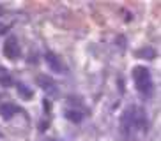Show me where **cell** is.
<instances>
[{
    "label": "cell",
    "mask_w": 161,
    "mask_h": 141,
    "mask_svg": "<svg viewBox=\"0 0 161 141\" xmlns=\"http://www.w3.org/2000/svg\"><path fill=\"white\" fill-rule=\"evenodd\" d=\"M14 113H16V106H14V104H11V102L0 104V117H2V118L11 120V118L14 117Z\"/></svg>",
    "instance_id": "7"
},
{
    "label": "cell",
    "mask_w": 161,
    "mask_h": 141,
    "mask_svg": "<svg viewBox=\"0 0 161 141\" xmlns=\"http://www.w3.org/2000/svg\"><path fill=\"white\" fill-rule=\"evenodd\" d=\"M50 141H57V139H50Z\"/></svg>",
    "instance_id": "13"
},
{
    "label": "cell",
    "mask_w": 161,
    "mask_h": 141,
    "mask_svg": "<svg viewBox=\"0 0 161 141\" xmlns=\"http://www.w3.org/2000/svg\"><path fill=\"white\" fill-rule=\"evenodd\" d=\"M37 83H39V86H41V88H43L46 94H57L55 81H53L50 76H44V74L37 76Z\"/></svg>",
    "instance_id": "5"
},
{
    "label": "cell",
    "mask_w": 161,
    "mask_h": 141,
    "mask_svg": "<svg viewBox=\"0 0 161 141\" xmlns=\"http://www.w3.org/2000/svg\"><path fill=\"white\" fill-rule=\"evenodd\" d=\"M143 53H145V58H154V51H152V50H149V48H147V50H143V51H140V55H143Z\"/></svg>",
    "instance_id": "11"
},
{
    "label": "cell",
    "mask_w": 161,
    "mask_h": 141,
    "mask_svg": "<svg viewBox=\"0 0 161 141\" xmlns=\"http://www.w3.org/2000/svg\"><path fill=\"white\" fill-rule=\"evenodd\" d=\"M44 60L48 62V65L52 67L53 70L57 72H66V64L60 60V56H57L55 53H46L44 55Z\"/></svg>",
    "instance_id": "4"
},
{
    "label": "cell",
    "mask_w": 161,
    "mask_h": 141,
    "mask_svg": "<svg viewBox=\"0 0 161 141\" xmlns=\"http://www.w3.org/2000/svg\"><path fill=\"white\" fill-rule=\"evenodd\" d=\"M133 78H135V83H136V88L140 90L142 94H149V92H151L152 81H151L149 69H145V67H135Z\"/></svg>",
    "instance_id": "1"
},
{
    "label": "cell",
    "mask_w": 161,
    "mask_h": 141,
    "mask_svg": "<svg viewBox=\"0 0 161 141\" xmlns=\"http://www.w3.org/2000/svg\"><path fill=\"white\" fill-rule=\"evenodd\" d=\"M19 53H21V50H19V44H18V41H16L14 37H9L4 42V55L7 56L9 60L19 58Z\"/></svg>",
    "instance_id": "3"
},
{
    "label": "cell",
    "mask_w": 161,
    "mask_h": 141,
    "mask_svg": "<svg viewBox=\"0 0 161 141\" xmlns=\"http://www.w3.org/2000/svg\"><path fill=\"white\" fill-rule=\"evenodd\" d=\"M66 117L69 118L71 122H80V120H81V113L75 111V109H69V111L66 113Z\"/></svg>",
    "instance_id": "9"
},
{
    "label": "cell",
    "mask_w": 161,
    "mask_h": 141,
    "mask_svg": "<svg viewBox=\"0 0 161 141\" xmlns=\"http://www.w3.org/2000/svg\"><path fill=\"white\" fill-rule=\"evenodd\" d=\"M18 90H19V94L23 95L25 99H30V97H32V92H30V90H27L23 85H18Z\"/></svg>",
    "instance_id": "10"
},
{
    "label": "cell",
    "mask_w": 161,
    "mask_h": 141,
    "mask_svg": "<svg viewBox=\"0 0 161 141\" xmlns=\"http://www.w3.org/2000/svg\"><path fill=\"white\" fill-rule=\"evenodd\" d=\"M120 127H122V136L126 139H131L133 132H135V120H133V109H126L122 115V122H120Z\"/></svg>",
    "instance_id": "2"
},
{
    "label": "cell",
    "mask_w": 161,
    "mask_h": 141,
    "mask_svg": "<svg viewBox=\"0 0 161 141\" xmlns=\"http://www.w3.org/2000/svg\"><path fill=\"white\" fill-rule=\"evenodd\" d=\"M0 14H4V9H2V7H0Z\"/></svg>",
    "instance_id": "12"
},
{
    "label": "cell",
    "mask_w": 161,
    "mask_h": 141,
    "mask_svg": "<svg viewBox=\"0 0 161 141\" xmlns=\"http://www.w3.org/2000/svg\"><path fill=\"white\" fill-rule=\"evenodd\" d=\"M0 83L4 85V86H11L13 85V80H11V76L7 74V70L4 67H0Z\"/></svg>",
    "instance_id": "8"
},
{
    "label": "cell",
    "mask_w": 161,
    "mask_h": 141,
    "mask_svg": "<svg viewBox=\"0 0 161 141\" xmlns=\"http://www.w3.org/2000/svg\"><path fill=\"white\" fill-rule=\"evenodd\" d=\"M133 109V120H135V127L140 131L147 129V118H145V111L140 108H131Z\"/></svg>",
    "instance_id": "6"
}]
</instances>
